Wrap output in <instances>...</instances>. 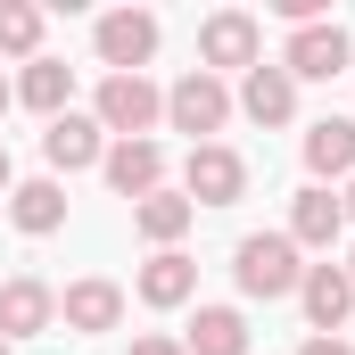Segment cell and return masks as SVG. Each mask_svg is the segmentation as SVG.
Returning a JSON list of instances; mask_svg holds the SVG:
<instances>
[{"mask_svg":"<svg viewBox=\"0 0 355 355\" xmlns=\"http://www.w3.org/2000/svg\"><path fill=\"white\" fill-rule=\"evenodd\" d=\"M232 281H240L248 297H297V281H306L297 240H289V232H248V240L232 248Z\"/></svg>","mask_w":355,"mask_h":355,"instance_id":"obj_1","label":"cell"},{"mask_svg":"<svg viewBox=\"0 0 355 355\" xmlns=\"http://www.w3.org/2000/svg\"><path fill=\"white\" fill-rule=\"evenodd\" d=\"M166 124H174V132H190V149H198V141H215V132L232 124V91H223V75L190 67V75L166 91Z\"/></svg>","mask_w":355,"mask_h":355,"instance_id":"obj_2","label":"cell"},{"mask_svg":"<svg viewBox=\"0 0 355 355\" xmlns=\"http://www.w3.org/2000/svg\"><path fill=\"white\" fill-rule=\"evenodd\" d=\"M198 58H207V75H248V67H265V25L248 8H215L198 25Z\"/></svg>","mask_w":355,"mask_h":355,"instance_id":"obj_3","label":"cell"},{"mask_svg":"<svg viewBox=\"0 0 355 355\" xmlns=\"http://www.w3.org/2000/svg\"><path fill=\"white\" fill-rule=\"evenodd\" d=\"M91 116H99V132H116V141H149V124L166 116V91L149 83V75H107Z\"/></svg>","mask_w":355,"mask_h":355,"instance_id":"obj_4","label":"cell"},{"mask_svg":"<svg viewBox=\"0 0 355 355\" xmlns=\"http://www.w3.org/2000/svg\"><path fill=\"white\" fill-rule=\"evenodd\" d=\"M281 67H289V83H331V75H347L355 67V33L347 25H297L289 33V50H281Z\"/></svg>","mask_w":355,"mask_h":355,"instance_id":"obj_5","label":"cell"},{"mask_svg":"<svg viewBox=\"0 0 355 355\" xmlns=\"http://www.w3.org/2000/svg\"><path fill=\"white\" fill-rule=\"evenodd\" d=\"M240 190H248V157L232 141H198L190 149V166H182V198L190 207H232Z\"/></svg>","mask_w":355,"mask_h":355,"instance_id":"obj_6","label":"cell"},{"mask_svg":"<svg viewBox=\"0 0 355 355\" xmlns=\"http://www.w3.org/2000/svg\"><path fill=\"white\" fill-rule=\"evenodd\" d=\"M149 58H157V17H149V8L99 17V67H107V75H141Z\"/></svg>","mask_w":355,"mask_h":355,"instance_id":"obj_7","label":"cell"},{"mask_svg":"<svg viewBox=\"0 0 355 355\" xmlns=\"http://www.w3.org/2000/svg\"><path fill=\"white\" fill-rule=\"evenodd\" d=\"M58 322V289L42 281V272H17V281H0V339L17 347V339H42Z\"/></svg>","mask_w":355,"mask_h":355,"instance_id":"obj_8","label":"cell"},{"mask_svg":"<svg viewBox=\"0 0 355 355\" xmlns=\"http://www.w3.org/2000/svg\"><path fill=\"white\" fill-rule=\"evenodd\" d=\"M297 306H306L314 339H339V322L355 314V281H347V265H306V281H297Z\"/></svg>","mask_w":355,"mask_h":355,"instance_id":"obj_9","label":"cell"},{"mask_svg":"<svg viewBox=\"0 0 355 355\" xmlns=\"http://www.w3.org/2000/svg\"><path fill=\"white\" fill-rule=\"evenodd\" d=\"M99 174H107L116 198H132V207H141L149 190H166V149H157V141H116V149L99 157Z\"/></svg>","mask_w":355,"mask_h":355,"instance_id":"obj_10","label":"cell"},{"mask_svg":"<svg viewBox=\"0 0 355 355\" xmlns=\"http://www.w3.org/2000/svg\"><path fill=\"white\" fill-rule=\"evenodd\" d=\"M58 322H67L75 339L116 331V322H124V289H116V281H99V272H91V281H67V297H58Z\"/></svg>","mask_w":355,"mask_h":355,"instance_id":"obj_11","label":"cell"},{"mask_svg":"<svg viewBox=\"0 0 355 355\" xmlns=\"http://www.w3.org/2000/svg\"><path fill=\"white\" fill-rule=\"evenodd\" d=\"M42 157L58 166V174H83V166H99L107 157V141H99V116H50V132H42Z\"/></svg>","mask_w":355,"mask_h":355,"instance_id":"obj_12","label":"cell"},{"mask_svg":"<svg viewBox=\"0 0 355 355\" xmlns=\"http://www.w3.org/2000/svg\"><path fill=\"white\" fill-rule=\"evenodd\" d=\"M132 289H141V306L174 314V306H190V297H198V265H190L182 248H157V257L141 265V281H132Z\"/></svg>","mask_w":355,"mask_h":355,"instance_id":"obj_13","label":"cell"},{"mask_svg":"<svg viewBox=\"0 0 355 355\" xmlns=\"http://www.w3.org/2000/svg\"><path fill=\"white\" fill-rule=\"evenodd\" d=\"M306 174H314V190L339 182V174H355V116H322V124H306Z\"/></svg>","mask_w":355,"mask_h":355,"instance_id":"obj_14","label":"cell"},{"mask_svg":"<svg viewBox=\"0 0 355 355\" xmlns=\"http://www.w3.org/2000/svg\"><path fill=\"white\" fill-rule=\"evenodd\" d=\"M240 107H248V124H289V116H297L289 67H248V75H240Z\"/></svg>","mask_w":355,"mask_h":355,"instance_id":"obj_15","label":"cell"},{"mask_svg":"<svg viewBox=\"0 0 355 355\" xmlns=\"http://www.w3.org/2000/svg\"><path fill=\"white\" fill-rule=\"evenodd\" d=\"M8 223H17L25 240H50V232L67 223V190H58V182H17V190H8Z\"/></svg>","mask_w":355,"mask_h":355,"instance_id":"obj_16","label":"cell"},{"mask_svg":"<svg viewBox=\"0 0 355 355\" xmlns=\"http://www.w3.org/2000/svg\"><path fill=\"white\" fill-rule=\"evenodd\" d=\"M339 232H347V207H339L331 190H297V198H289V240H297V248H331Z\"/></svg>","mask_w":355,"mask_h":355,"instance_id":"obj_17","label":"cell"},{"mask_svg":"<svg viewBox=\"0 0 355 355\" xmlns=\"http://www.w3.org/2000/svg\"><path fill=\"white\" fill-rule=\"evenodd\" d=\"M190 223H198V207H190L182 190H149V198L132 207V232H141L149 248H174V240L190 232Z\"/></svg>","mask_w":355,"mask_h":355,"instance_id":"obj_18","label":"cell"},{"mask_svg":"<svg viewBox=\"0 0 355 355\" xmlns=\"http://www.w3.org/2000/svg\"><path fill=\"white\" fill-rule=\"evenodd\" d=\"M182 355H248V322H240V306H198Z\"/></svg>","mask_w":355,"mask_h":355,"instance_id":"obj_19","label":"cell"},{"mask_svg":"<svg viewBox=\"0 0 355 355\" xmlns=\"http://www.w3.org/2000/svg\"><path fill=\"white\" fill-rule=\"evenodd\" d=\"M17 99H25L33 116H67V99H75V67H58V58H33V67L17 75Z\"/></svg>","mask_w":355,"mask_h":355,"instance_id":"obj_20","label":"cell"},{"mask_svg":"<svg viewBox=\"0 0 355 355\" xmlns=\"http://www.w3.org/2000/svg\"><path fill=\"white\" fill-rule=\"evenodd\" d=\"M0 58H42V8L33 0H0Z\"/></svg>","mask_w":355,"mask_h":355,"instance_id":"obj_21","label":"cell"},{"mask_svg":"<svg viewBox=\"0 0 355 355\" xmlns=\"http://www.w3.org/2000/svg\"><path fill=\"white\" fill-rule=\"evenodd\" d=\"M132 355H182V339H166V331H149V339H132Z\"/></svg>","mask_w":355,"mask_h":355,"instance_id":"obj_22","label":"cell"},{"mask_svg":"<svg viewBox=\"0 0 355 355\" xmlns=\"http://www.w3.org/2000/svg\"><path fill=\"white\" fill-rule=\"evenodd\" d=\"M297 355H355V347H347V339H306Z\"/></svg>","mask_w":355,"mask_h":355,"instance_id":"obj_23","label":"cell"},{"mask_svg":"<svg viewBox=\"0 0 355 355\" xmlns=\"http://www.w3.org/2000/svg\"><path fill=\"white\" fill-rule=\"evenodd\" d=\"M0 190H17V166H8V149H0Z\"/></svg>","mask_w":355,"mask_h":355,"instance_id":"obj_24","label":"cell"},{"mask_svg":"<svg viewBox=\"0 0 355 355\" xmlns=\"http://www.w3.org/2000/svg\"><path fill=\"white\" fill-rule=\"evenodd\" d=\"M339 207H347V223H355V174H347V198H339Z\"/></svg>","mask_w":355,"mask_h":355,"instance_id":"obj_25","label":"cell"},{"mask_svg":"<svg viewBox=\"0 0 355 355\" xmlns=\"http://www.w3.org/2000/svg\"><path fill=\"white\" fill-rule=\"evenodd\" d=\"M8 99H17V83H8V75H0V107H8Z\"/></svg>","mask_w":355,"mask_h":355,"instance_id":"obj_26","label":"cell"},{"mask_svg":"<svg viewBox=\"0 0 355 355\" xmlns=\"http://www.w3.org/2000/svg\"><path fill=\"white\" fill-rule=\"evenodd\" d=\"M347 281H355V257H347Z\"/></svg>","mask_w":355,"mask_h":355,"instance_id":"obj_27","label":"cell"},{"mask_svg":"<svg viewBox=\"0 0 355 355\" xmlns=\"http://www.w3.org/2000/svg\"><path fill=\"white\" fill-rule=\"evenodd\" d=\"M0 355H8V339H0Z\"/></svg>","mask_w":355,"mask_h":355,"instance_id":"obj_28","label":"cell"},{"mask_svg":"<svg viewBox=\"0 0 355 355\" xmlns=\"http://www.w3.org/2000/svg\"><path fill=\"white\" fill-rule=\"evenodd\" d=\"M347 75H355V67H347Z\"/></svg>","mask_w":355,"mask_h":355,"instance_id":"obj_29","label":"cell"}]
</instances>
